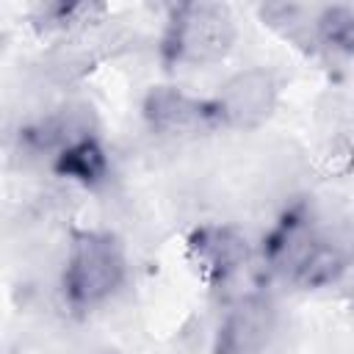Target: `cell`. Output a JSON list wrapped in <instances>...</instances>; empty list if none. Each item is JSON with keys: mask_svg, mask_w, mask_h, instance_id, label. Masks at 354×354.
I'll return each instance as SVG.
<instances>
[{"mask_svg": "<svg viewBox=\"0 0 354 354\" xmlns=\"http://www.w3.org/2000/svg\"><path fill=\"white\" fill-rule=\"evenodd\" d=\"M127 260L116 235L80 230L72 235L64 263V293L72 307L86 310L108 301L124 282Z\"/></svg>", "mask_w": 354, "mask_h": 354, "instance_id": "cell-1", "label": "cell"}, {"mask_svg": "<svg viewBox=\"0 0 354 354\" xmlns=\"http://www.w3.org/2000/svg\"><path fill=\"white\" fill-rule=\"evenodd\" d=\"M235 19L221 3H183L174 8L163 50L177 64L221 61L235 44Z\"/></svg>", "mask_w": 354, "mask_h": 354, "instance_id": "cell-2", "label": "cell"}, {"mask_svg": "<svg viewBox=\"0 0 354 354\" xmlns=\"http://www.w3.org/2000/svg\"><path fill=\"white\" fill-rule=\"evenodd\" d=\"M213 124L232 130L260 127L277 105V80L268 69H241L230 75L213 100H207Z\"/></svg>", "mask_w": 354, "mask_h": 354, "instance_id": "cell-3", "label": "cell"}, {"mask_svg": "<svg viewBox=\"0 0 354 354\" xmlns=\"http://www.w3.org/2000/svg\"><path fill=\"white\" fill-rule=\"evenodd\" d=\"M141 113L160 136H188L213 124L207 100L191 97L177 86H152L141 102Z\"/></svg>", "mask_w": 354, "mask_h": 354, "instance_id": "cell-4", "label": "cell"}, {"mask_svg": "<svg viewBox=\"0 0 354 354\" xmlns=\"http://www.w3.org/2000/svg\"><path fill=\"white\" fill-rule=\"evenodd\" d=\"M191 254L210 282H224L249 260V241L227 224H205L191 235Z\"/></svg>", "mask_w": 354, "mask_h": 354, "instance_id": "cell-5", "label": "cell"}, {"mask_svg": "<svg viewBox=\"0 0 354 354\" xmlns=\"http://www.w3.org/2000/svg\"><path fill=\"white\" fill-rule=\"evenodd\" d=\"M271 335V307L260 299L238 304L218 329V354H260Z\"/></svg>", "mask_w": 354, "mask_h": 354, "instance_id": "cell-6", "label": "cell"}, {"mask_svg": "<svg viewBox=\"0 0 354 354\" xmlns=\"http://www.w3.org/2000/svg\"><path fill=\"white\" fill-rule=\"evenodd\" d=\"M55 171L64 174V177H72L77 183H97L105 177L108 171V158L102 152V147L97 144L94 136H86L64 149H58L55 155Z\"/></svg>", "mask_w": 354, "mask_h": 354, "instance_id": "cell-7", "label": "cell"}, {"mask_svg": "<svg viewBox=\"0 0 354 354\" xmlns=\"http://www.w3.org/2000/svg\"><path fill=\"white\" fill-rule=\"evenodd\" d=\"M318 30H321L326 44L340 47V50H351V39H354V14H351V8H346V6L326 8L318 19Z\"/></svg>", "mask_w": 354, "mask_h": 354, "instance_id": "cell-8", "label": "cell"}]
</instances>
